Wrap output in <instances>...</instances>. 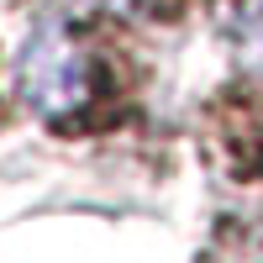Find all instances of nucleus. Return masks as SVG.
Returning <instances> with one entry per match:
<instances>
[{
	"label": "nucleus",
	"instance_id": "nucleus-2",
	"mask_svg": "<svg viewBox=\"0 0 263 263\" xmlns=\"http://www.w3.org/2000/svg\"><path fill=\"white\" fill-rule=\"evenodd\" d=\"M100 6H116V11H126V6H137V0H100Z\"/></svg>",
	"mask_w": 263,
	"mask_h": 263
},
{
	"label": "nucleus",
	"instance_id": "nucleus-1",
	"mask_svg": "<svg viewBox=\"0 0 263 263\" xmlns=\"http://www.w3.org/2000/svg\"><path fill=\"white\" fill-rule=\"evenodd\" d=\"M21 95L37 116H69L90 95V63L63 27H42L21 48Z\"/></svg>",
	"mask_w": 263,
	"mask_h": 263
}]
</instances>
